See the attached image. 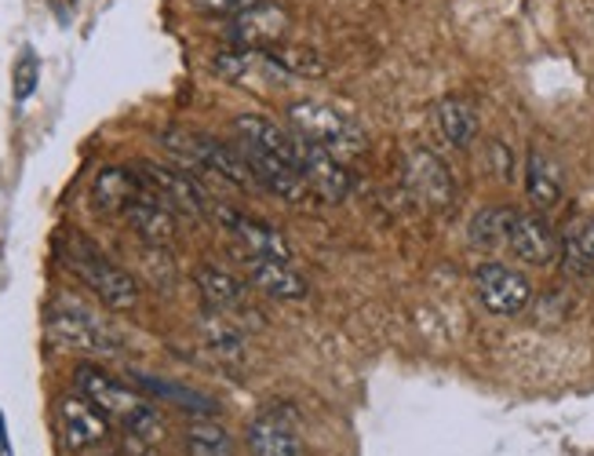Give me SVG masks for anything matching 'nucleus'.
<instances>
[{
    "label": "nucleus",
    "instance_id": "obj_1",
    "mask_svg": "<svg viewBox=\"0 0 594 456\" xmlns=\"http://www.w3.org/2000/svg\"><path fill=\"white\" fill-rule=\"evenodd\" d=\"M73 384H77V395L88 398L106 420L121 423L124 434H135V439H143L150 445L165 439V417L129 384V380H117L113 373H106L99 365H77Z\"/></svg>",
    "mask_w": 594,
    "mask_h": 456
},
{
    "label": "nucleus",
    "instance_id": "obj_2",
    "mask_svg": "<svg viewBox=\"0 0 594 456\" xmlns=\"http://www.w3.org/2000/svg\"><path fill=\"white\" fill-rule=\"evenodd\" d=\"M289 124L295 135L311 140L314 146H322L339 161L365 154V132L354 118H347L343 110H332L325 103H292L289 106Z\"/></svg>",
    "mask_w": 594,
    "mask_h": 456
},
{
    "label": "nucleus",
    "instance_id": "obj_3",
    "mask_svg": "<svg viewBox=\"0 0 594 456\" xmlns=\"http://www.w3.org/2000/svg\"><path fill=\"white\" fill-rule=\"evenodd\" d=\"M48 336L70 351L95 355V358H117L124 351L121 336L110 322L81 307L77 300H56L48 311Z\"/></svg>",
    "mask_w": 594,
    "mask_h": 456
},
{
    "label": "nucleus",
    "instance_id": "obj_4",
    "mask_svg": "<svg viewBox=\"0 0 594 456\" xmlns=\"http://www.w3.org/2000/svg\"><path fill=\"white\" fill-rule=\"evenodd\" d=\"M66 263L110 311H132V307L140 303V285H135L132 274L117 267L113 260H106L102 249H95L88 238L81 235L70 238Z\"/></svg>",
    "mask_w": 594,
    "mask_h": 456
},
{
    "label": "nucleus",
    "instance_id": "obj_5",
    "mask_svg": "<svg viewBox=\"0 0 594 456\" xmlns=\"http://www.w3.org/2000/svg\"><path fill=\"white\" fill-rule=\"evenodd\" d=\"M161 146L168 154H175L190 172H208L216 179H227L233 187H256L252 179V168L245 165L241 151L233 146L208 140V135H190V132H165Z\"/></svg>",
    "mask_w": 594,
    "mask_h": 456
},
{
    "label": "nucleus",
    "instance_id": "obj_6",
    "mask_svg": "<svg viewBox=\"0 0 594 456\" xmlns=\"http://www.w3.org/2000/svg\"><path fill=\"white\" fill-rule=\"evenodd\" d=\"M135 172H140L143 183L150 187L168 208L179 212V216L205 219L211 212V205H216V201L208 197V190L194 179V172H183V168H165V165H154V161H140V165H135Z\"/></svg>",
    "mask_w": 594,
    "mask_h": 456
},
{
    "label": "nucleus",
    "instance_id": "obj_7",
    "mask_svg": "<svg viewBox=\"0 0 594 456\" xmlns=\"http://www.w3.org/2000/svg\"><path fill=\"white\" fill-rule=\"evenodd\" d=\"M292 29V15L274 0H256L245 12H238L227 23V37L241 51H270L278 48Z\"/></svg>",
    "mask_w": 594,
    "mask_h": 456
},
{
    "label": "nucleus",
    "instance_id": "obj_8",
    "mask_svg": "<svg viewBox=\"0 0 594 456\" xmlns=\"http://www.w3.org/2000/svg\"><path fill=\"white\" fill-rule=\"evenodd\" d=\"M474 289H478V300L485 303V311L500 314V317H514L522 314L529 300H533V285L522 271L504 267V263H482L474 271Z\"/></svg>",
    "mask_w": 594,
    "mask_h": 456
},
{
    "label": "nucleus",
    "instance_id": "obj_9",
    "mask_svg": "<svg viewBox=\"0 0 594 456\" xmlns=\"http://www.w3.org/2000/svg\"><path fill=\"white\" fill-rule=\"evenodd\" d=\"M62 445L70 453H95L110 442V420L92 406L84 395H62L56 406Z\"/></svg>",
    "mask_w": 594,
    "mask_h": 456
},
{
    "label": "nucleus",
    "instance_id": "obj_10",
    "mask_svg": "<svg viewBox=\"0 0 594 456\" xmlns=\"http://www.w3.org/2000/svg\"><path fill=\"white\" fill-rule=\"evenodd\" d=\"M295 172L311 187L314 197L322 201H343L350 194V168L311 140L295 135Z\"/></svg>",
    "mask_w": 594,
    "mask_h": 456
},
{
    "label": "nucleus",
    "instance_id": "obj_11",
    "mask_svg": "<svg viewBox=\"0 0 594 456\" xmlns=\"http://www.w3.org/2000/svg\"><path fill=\"white\" fill-rule=\"evenodd\" d=\"M241 157H245V165L252 168V179H256V187L270 190L274 197H284L289 205H303L306 197H311V187L303 183V176L295 172V168L284 161V157L263 151L256 143H238Z\"/></svg>",
    "mask_w": 594,
    "mask_h": 456
},
{
    "label": "nucleus",
    "instance_id": "obj_12",
    "mask_svg": "<svg viewBox=\"0 0 594 456\" xmlns=\"http://www.w3.org/2000/svg\"><path fill=\"white\" fill-rule=\"evenodd\" d=\"M211 216H216L227 235L238 241V252H252V256H270V260H284L292 263V249L270 223L263 219H252L245 212L230 208V205H211Z\"/></svg>",
    "mask_w": 594,
    "mask_h": 456
},
{
    "label": "nucleus",
    "instance_id": "obj_13",
    "mask_svg": "<svg viewBox=\"0 0 594 456\" xmlns=\"http://www.w3.org/2000/svg\"><path fill=\"white\" fill-rule=\"evenodd\" d=\"M248 449L252 456H306V445L295 428L292 409L270 406L248 423Z\"/></svg>",
    "mask_w": 594,
    "mask_h": 456
},
{
    "label": "nucleus",
    "instance_id": "obj_14",
    "mask_svg": "<svg viewBox=\"0 0 594 456\" xmlns=\"http://www.w3.org/2000/svg\"><path fill=\"white\" fill-rule=\"evenodd\" d=\"M194 281H197L201 300H205L211 314H222V317H230V322H238V317H245V314H256L248 307V285L241 278H233L230 271L205 263V267H197Z\"/></svg>",
    "mask_w": 594,
    "mask_h": 456
},
{
    "label": "nucleus",
    "instance_id": "obj_15",
    "mask_svg": "<svg viewBox=\"0 0 594 456\" xmlns=\"http://www.w3.org/2000/svg\"><path fill=\"white\" fill-rule=\"evenodd\" d=\"M507 249H511L518 260L533 263V267H547V263L558 260L561 241L544 216H536V212H518L511 238H507Z\"/></svg>",
    "mask_w": 594,
    "mask_h": 456
},
{
    "label": "nucleus",
    "instance_id": "obj_16",
    "mask_svg": "<svg viewBox=\"0 0 594 456\" xmlns=\"http://www.w3.org/2000/svg\"><path fill=\"white\" fill-rule=\"evenodd\" d=\"M124 219L132 223V230L146 241V245H154V249L172 245V238H175V212L168 208L150 187H143V194L135 197L129 208H124Z\"/></svg>",
    "mask_w": 594,
    "mask_h": 456
},
{
    "label": "nucleus",
    "instance_id": "obj_17",
    "mask_svg": "<svg viewBox=\"0 0 594 456\" xmlns=\"http://www.w3.org/2000/svg\"><path fill=\"white\" fill-rule=\"evenodd\" d=\"M238 260L245 263L248 281L267 296H274V300H303V296H306L303 274L295 271L292 263L270 260V256H252V252H241Z\"/></svg>",
    "mask_w": 594,
    "mask_h": 456
},
{
    "label": "nucleus",
    "instance_id": "obj_18",
    "mask_svg": "<svg viewBox=\"0 0 594 456\" xmlns=\"http://www.w3.org/2000/svg\"><path fill=\"white\" fill-rule=\"evenodd\" d=\"M143 176L135 168H121V165H110L95 176L92 183V205L106 212V216H124V208L132 205L135 197L143 194Z\"/></svg>",
    "mask_w": 594,
    "mask_h": 456
},
{
    "label": "nucleus",
    "instance_id": "obj_19",
    "mask_svg": "<svg viewBox=\"0 0 594 456\" xmlns=\"http://www.w3.org/2000/svg\"><path fill=\"white\" fill-rule=\"evenodd\" d=\"M409 183L423 201H431V205H438V208L449 205L452 194H456L452 172L445 168L441 157L431 154V151H412L409 154Z\"/></svg>",
    "mask_w": 594,
    "mask_h": 456
},
{
    "label": "nucleus",
    "instance_id": "obj_20",
    "mask_svg": "<svg viewBox=\"0 0 594 456\" xmlns=\"http://www.w3.org/2000/svg\"><path fill=\"white\" fill-rule=\"evenodd\" d=\"M525 194L540 212H550L561 205V194H566L561 168L555 157H547L544 151H529L525 157Z\"/></svg>",
    "mask_w": 594,
    "mask_h": 456
},
{
    "label": "nucleus",
    "instance_id": "obj_21",
    "mask_svg": "<svg viewBox=\"0 0 594 456\" xmlns=\"http://www.w3.org/2000/svg\"><path fill=\"white\" fill-rule=\"evenodd\" d=\"M132 387H140V391H146V395H154L161 401H172V406L186 409V412H197V417H211V412H219V406L208 395H201V391H194V387L172 384V380H154L146 373H132Z\"/></svg>",
    "mask_w": 594,
    "mask_h": 456
},
{
    "label": "nucleus",
    "instance_id": "obj_22",
    "mask_svg": "<svg viewBox=\"0 0 594 456\" xmlns=\"http://www.w3.org/2000/svg\"><path fill=\"white\" fill-rule=\"evenodd\" d=\"M438 129L452 146L466 151V146L478 140V113H474V106L466 99L449 95V99L438 103Z\"/></svg>",
    "mask_w": 594,
    "mask_h": 456
},
{
    "label": "nucleus",
    "instance_id": "obj_23",
    "mask_svg": "<svg viewBox=\"0 0 594 456\" xmlns=\"http://www.w3.org/2000/svg\"><path fill=\"white\" fill-rule=\"evenodd\" d=\"M183 453L186 456H238L230 431L216 420H190L183 431Z\"/></svg>",
    "mask_w": 594,
    "mask_h": 456
},
{
    "label": "nucleus",
    "instance_id": "obj_24",
    "mask_svg": "<svg viewBox=\"0 0 594 456\" xmlns=\"http://www.w3.org/2000/svg\"><path fill=\"white\" fill-rule=\"evenodd\" d=\"M514 208H485L478 216L471 219V245L474 249H485V252H496L507 245L511 238V227H514Z\"/></svg>",
    "mask_w": 594,
    "mask_h": 456
},
{
    "label": "nucleus",
    "instance_id": "obj_25",
    "mask_svg": "<svg viewBox=\"0 0 594 456\" xmlns=\"http://www.w3.org/2000/svg\"><path fill=\"white\" fill-rule=\"evenodd\" d=\"M267 56L278 62V67L289 73H300V77H322L325 73V62L317 59V51L311 48H289V45H278V48H270Z\"/></svg>",
    "mask_w": 594,
    "mask_h": 456
},
{
    "label": "nucleus",
    "instance_id": "obj_26",
    "mask_svg": "<svg viewBox=\"0 0 594 456\" xmlns=\"http://www.w3.org/2000/svg\"><path fill=\"white\" fill-rule=\"evenodd\" d=\"M12 92H15V99L19 103H26L29 95L37 92V81H40V59L34 56V51H23V56H19V62H15V73H12Z\"/></svg>",
    "mask_w": 594,
    "mask_h": 456
},
{
    "label": "nucleus",
    "instance_id": "obj_27",
    "mask_svg": "<svg viewBox=\"0 0 594 456\" xmlns=\"http://www.w3.org/2000/svg\"><path fill=\"white\" fill-rule=\"evenodd\" d=\"M256 0H190V8L208 19H233L238 12H245Z\"/></svg>",
    "mask_w": 594,
    "mask_h": 456
},
{
    "label": "nucleus",
    "instance_id": "obj_28",
    "mask_svg": "<svg viewBox=\"0 0 594 456\" xmlns=\"http://www.w3.org/2000/svg\"><path fill=\"white\" fill-rule=\"evenodd\" d=\"M566 245H569V249H577L580 256H583V263H587V267L594 271V219L577 223V227L569 230Z\"/></svg>",
    "mask_w": 594,
    "mask_h": 456
},
{
    "label": "nucleus",
    "instance_id": "obj_29",
    "mask_svg": "<svg viewBox=\"0 0 594 456\" xmlns=\"http://www.w3.org/2000/svg\"><path fill=\"white\" fill-rule=\"evenodd\" d=\"M121 456H161V453H157V445L135 439V434H124V453Z\"/></svg>",
    "mask_w": 594,
    "mask_h": 456
},
{
    "label": "nucleus",
    "instance_id": "obj_30",
    "mask_svg": "<svg viewBox=\"0 0 594 456\" xmlns=\"http://www.w3.org/2000/svg\"><path fill=\"white\" fill-rule=\"evenodd\" d=\"M0 456H12V445H8V431H4V412H0Z\"/></svg>",
    "mask_w": 594,
    "mask_h": 456
},
{
    "label": "nucleus",
    "instance_id": "obj_31",
    "mask_svg": "<svg viewBox=\"0 0 594 456\" xmlns=\"http://www.w3.org/2000/svg\"><path fill=\"white\" fill-rule=\"evenodd\" d=\"M95 456H121V453H95Z\"/></svg>",
    "mask_w": 594,
    "mask_h": 456
}]
</instances>
